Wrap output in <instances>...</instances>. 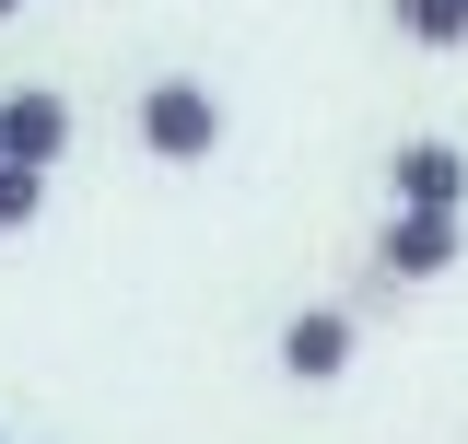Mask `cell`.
Here are the masks:
<instances>
[{
  "label": "cell",
  "mask_w": 468,
  "mask_h": 444,
  "mask_svg": "<svg viewBox=\"0 0 468 444\" xmlns=\"http://www.w3.org/2000/svg\"><path fill=\"white\" fill-rule=\"evenodd\" d=\"M141 153H153V164H211V153H223V94H211L199 70L141 82Z\"/></svg>",
  "instance_id": "1"
},
{
  "label": "cell",
  "mask_w": 468,
  "mask_h": 444,
  "mask_svg": "<svg viewBox=\"0 0 468 444\" xmlns=\"http://www.w3.org/2000/svg\"><path fill=\"white\" fill-rule=\"evenodd\" d=\"M457 258H468V211H387V234H375L387 280H445Z\"/></svg>",
  "instance_id": "2"
},
{
  "label": "cell",
  "mask_w": 468,
  "mask_h": 444,
  "mask_svg": "<svg viewBox=\"0 0 468 444\" xmlns=\"http://www.w3.org/2000/svg\"><path fill=\"white\" fill-rule=\"evenodd\" d=\"M58 153H70V94H58V82H12V94H0V164L58 175Z\"/></svg>",
  "instance_id": "3"
},
{
  "label": "cell",
  "mask_w": 468,
  "mask_h": 444,
  "mask_svg": "<svg viewBox=\"0 0 468 444\" xmlns=\"http://www.w3.org/2000/svg\"><path fill=\"white\" fill-rule=\"evenodd\" d=\"M387 211H468V153L457 141H399L387 153Z\"/></svg>",
  "instance_id": "4"
},
{
  "label": "cell",
  "mask_w": 468,
  "mask_h": 444,
  "mask_svg": "<svg viewBox=\"0 0 468 444\" xmlns=\"http://www.w3.org/2000/svg\"><path fill=\"white\" fill-rule=\"evenodd\" d=\"M351 351H363L351 304H304V316H282V375H292V386H340Z\"/></svg>",
  "instance_id": "5"
},
{
  "label": "cell",
  "mask_w": 468,
  "mask_h": 444,
  "mask_svg": "<svg viewBox=\"0 0 468 444\" xmlns=\"http://www.w3.org/2000/svg\"><path fill=\"white\" fill-rule=\"evenodd\" d=\"M410 48H468V0H387Z\"/></svg>",
  "instance_id": "6"
},
{
  "label": "cell",
  "mask_w": 468,
  "mask_h": 444,
  "mask_svg": "<svg viewBox=\"0 0 468 444\" xmlns=\"http://www.w3.org/2000/svg\"><path fill=\"white\" fill-rule=\"evenodd\" d=\"M36 211H48V175H36V164H0V234H24Z\"/></svg>",
  "instance_id": "7"
},
{
  "label": "cell",
  "mask_w": 468,
  "mask_h": 444,
  "mask_svg": "<svg viewBox=\"0 0 468 444\" xmlns=\"http://www.w3.org/2000/svg\"><path fill=\"white\" fill-rule=\"evenodd\" d=\"M12 12H24V0H0V24H12Z\"/></svg>",
  "instance_id": "8"
}]
</instances>
